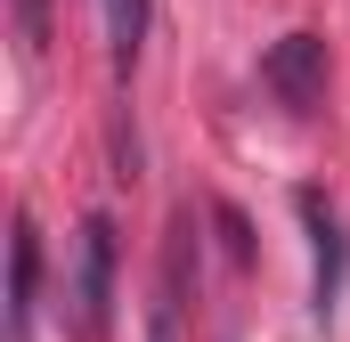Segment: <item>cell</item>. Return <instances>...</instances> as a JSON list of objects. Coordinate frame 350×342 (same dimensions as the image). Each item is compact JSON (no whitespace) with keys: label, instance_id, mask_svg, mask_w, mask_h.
<instances>
[{"label":"cell","instance_id":"8992f818","mask_svg":"<svg viewBox=\"0 0 350 342\" xmlns=\"http://www.w3.org/2000/svg\"><path fill=\"white\" fill-rule=\"evenodd\" d=\"M16 41H25V57L49 49V0H16Z\"/></svg>","mask_w":350,"mask_h":342},{"label":"cell","instance_id":"52a82bcc","mask_svg":"<svg viewBox=\"0 0 350 342\" xmlns=\"http://www.w3.org/2000/svg\"><path fill=\"white\" fill-rule=\"evenodd\" d=\"M147 342H179V310H172V302H155V318H147Z\"/></svg>","mask_w":350,"mask_h":342},{"label":"cell","instance_id":"5b68a950","mask_svg":"<svg viewBox=\"0 0 350 342\" xmlns=\"http://www.w3.org/2000/svg\"><path fill=\"white\" fill-rule=\"evenodd\" d=\"M98 8H106V49H114V66L131 74L139 49H147V0H98Z\"/></svg>","mask_w":350,"mask_h":342},{"label":"cell","instance_id":"6da1fadb","mask_svg":"<svg viewBox=\"0 0 350 342\" xmlns=\"http://www.w3.org/2000/svg\"><path fill=\"white\" fill-rule=\"evenodd\" d=\"M261 82L277 90V106L310 114V106L326 98V41H318V33H285V41H269V57H261Z\"/></svg>","mask_w":350,"mask_h":342},{"label":"cell","instance_id":"3957f363","mask_svg":"<svg viewBox=\"0 0 350 342\" xmlns=\"http://www.w3.org/2000/svg\"><path fill=\"white\" fill-rule=\"evenodd\" d=\"M33 310H41V228H33V212H16V228H8V342H33Z\"/></svg>","mask_w":350,"mask_h":342},{"label":"cell","instance_id":"7a4b0ae2","mask_svg":"<svg viewBox=\"0 0 350 342\" xmlns=\"http://www.w3.org/2000/svg\"><path fill=\"white\" fill-rule=\"evenodd\" d=\"M106 310H114V228L106 220H82V261H74V318L82 334H106Z\"/></svg>","mask_w":350,"mask_h":342},{"label":"cell","instance_id":"277c9868","mask_svg":"<svg viewBox=\"0 0 350 342\" xmlns=\"http://www.w3.org/2000/svg\"><path fill=\"white\" fill-rule=\"evenodd\" d=\"M301 220H310V245H318V318H326L342 302V228H334V212H326L318 187L301 196Z\"/></svg>","mask_w":350,"mask_h":342}]
</instances>
